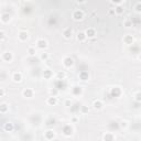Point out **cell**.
I'll use <instances>...</instances> for the list:
<instances>
[{
    "instance_id": "obj_31",
    "label": "cell",
    "mask_w": 141,
    "mask_h": 141,
    "mask_svg": "<svg viewBox=\"0 0 141 141\" xmlns=\"http://www.w3.org/2000/svg\"><path fill=\"white\" fill-rule=\"evenodd\" d=\"M111 1H112V2H116L117 5H121L122 2H125L126 0H111Z\"/></svg>"
},
{
    "instance_id": "obj_13",
    "label": "cell",
    "mask_w": 141,
    "mask_h": 141,
    "mask_svg": "<svg viewBox=\"0 0 141 141\" xmlns=\"http://www.w3.org/2000/svg\"><path fill=\"white\" fill-rule=\"evenodd\" d=\"M46 103L49 104V105H51V106L56 105V104H57V98H56V96H50V97L47 98Z\"/></svg>"
},
{
    "instance_id": "obj_11",
    "label": "cell",
    "mask_w": 141,
    "mask_h": 141,
    "mask_svg": "<svg viewBox=\"0 0 141 141\" xmlns=\"http://www.w3.org/2000/svg\"><path fill=\"white\" fill-rule=\"evenodd\" d=\"M85 34H86L87 38H95L96 31H95V29H93V28H89V29H87V30H86Z\"/></svg>"
},
{
    "instance_id": "obj_35",
    "label": "cell",
    "mask_w": 141,
    "mask_h": 141,
    "mask_svg": "<svg viewBox=\"0 0 141 141\" xmlns=\"http://www.w3.org/2000/svg\"><path fill=\"white\" fill-rule=\"evenodd\" d=\"M70 105H72V101H70V99H68V100H66V101H65V106H67V107H68V106H70Z\"/></svg>"
},
{
    "instance_id": "obj_29",
    "label": "cell",
    "mask_w": 141,
    "mask_h": 141,
    "mask_svg": "<svg viewBox=\"0 0 141 141\" xmlns=\"http://www.w3.org/2000/svg\"><path fill=\"white\" fill-rule=\"evenodd\" d=\"M119 127L120 128H127L128 127V121H126V120H122V121L119 123Z\"/></svg>"
},
{
    "instance_id": "obj_39",
    "label": "cell",
    "mask_w": 141,
    "mask_h": 141,
    "mask_svg": "<svg viewBox=\"0 0 141 141\" xmlns=\"http://www.w3.org/2000/svg\"><path fill=\"white\" fill-rule=\"evenodd\" d=\"M77 2H78V3H84L85 0H77Z\"/></svg>"
},
{
    "instance_id": "obj_36",
    "label": "cell",
    "mask_w": 141,
    "mask_h": 141,
    "mask_svg": "<svg viewBox=\"0 0 141 141\" xmlns=\"http://www.w3.org/2000/svg\"><path fill=\"white\" fill-rule=\"evenodd\" d=\"M64 73H59V77H62V78H64Z\"/></svg>"
},
{
    "instance_id": "obj_12",
    "label": "cell",
    "mask_w": 141,
    "mask_h": 141,
    "mask_svg": "<svg viewBox=\"0 0 141 141\" xmlns=\"http://www.w3.org/2000/svg\"><path fill=\"white\" fill-rule=\"evenodd\" d=\"M63 132H64V135H65V136H70V135L73 133V128L70 127V125L65 126V127L63 128Z\"/></svg>"
},
{
    "instance_id": "obj_17",
    "label": "cell",
    "mask_w": 141,
    "mask_h": 141,
    "mask_svg": "<svg viewBox=\"0 0 141 141\" xmlns=\"http://www.w3.org/2000/svg\"><path fill=\"white\" fill-rule=\"evenodd\" d=\"M13 123H11V122H7L5 125V130L7 132H11V131H13Z\"/></svg>"
},
{
    "instance_id": "obj_22",
    "label": "cell",
    "mask_w": 141,
    "mask_h": 141,
    "mask_svg": "<svg viewBox=\"0 0 141 141\" xmlns=\"http://www.w3.org/2000/svg\"><path fill=\"white\" fill-rule=\"evenodd\" d=\"M28 53H29L30 56H34V55L36 54V50H35V47H32V46H31V47L28 49Z\"/></svg>"
},
{
    "instance_id": "obj_21",
    "label": "cell",
    "mask_w": 141,
    "mask_h": 141,
    "mask_svg": "<svg viewBox=\"0 0 141 141\" xmlns=\"http://www.w3.org/2000/svg\"><path fill=\"white\" fill-rule=\"evenodd\" d=\"M8 105L7 104H1L0 105V112H2V114H5V112H7L8 111Z\"/></svg>"
},
{
    "instance_id": "obj_25",
    "label": "cell",
    "mask_w": 141,
    "mask_h": 141,
    "mask_svg": "<svg viewBox=\"0 0 141 141\" xmlns=\"http://www.w3.org/2000/svg\"><path fill=\"white\" fill-rule=\"evenodd\" d=\"M123 25L127 28L132 27V21H131V20H125V21H123Z\"/></svg>"
},
{
    "instance_id": "obj_18",
    "label": "cell",
    "mask_w": 141,
    "mask_h": 141,
    "mask_svg": "<svg viewBox=\"0 0 141 141\" xmlns=\"http://www.w3.org/2000/svg\"><path fill=\"white\" fill-rule=\"evenodd\" d=\"M1 21H2V23H9V21H10V16H9V13H3L2 16H1Z\"/></svg>"
},
{
    "instance_id": "obj_26",
    "label": "cell",
    "mask_w": 141,
    "mask_h": 141,
    "mask_svg": "<svg viewBox=\"0 0 141 141\" xmlns=\"http://www.w3.org/2000/svg\"><path fill=\"white\" fill-rule=\"evenodd\" d=\"M135 10H136L137 13H140V12H141V3H140V2H137V3H136Z\"/></svg>"
},
{
    "instance_id": "obj_16",
    "label": "cell",
    "mask_w": 141,
    "mask_h": 141,
    "mask_svg": "<svg viewBox=\"0 0 141 141\" xmlns=\"http://www.w3.org/2000/svg\"><path fill=\"white\" fill-rule=\"evenodd\" d=\"M55 137V133L53 130H47L45 132V139H47V140H51V139H53Z\"/></svg>"
},
{
    "instance_id": "obj_10",
    "label": "cell",
    "mask_w": 141,
    "mask_h": 141,
    "mask_svg": "<svg viewBox=\"0 0 141 141\" xmlns=\"http://www.w3.org/2000/svg\"><path fill=\"white\" fill-rule=\"evenodd\" d=\"M133 42H135V39L131 35H126L123 38V43L127 44V45H131V44H133Z\"/></svg>"
},
{
    "instance_id": "obj_2",
    "label": "cell",
    "mask_w": 141,
    "mask_h": 141,
    "mask_svg": "<svg viewBox=\"0 0 141 141\" xmlns=\"http://www.w3.org/2000/svg\"><path fill=\"white\" fill-rule=\"evenodd\" d=\"M63 65L65 66L66 68H70L72 66L74 65V60L72 59V57H70V56L65 57V59L63 60Z\"/></svg>"
},
{
    "instance_id": "obj_3",
    "label": "cell",
    "mask_w": 141,
    "mask_h": 141,
    "mask_svg": "<svg viewBox=\"0 0 141 141\" xmlns=\"http://www.w3.org/2000/svg\"><path fill=\"white\" fill-rule=\"evenodd\" d=\"M22 95L25 98H32L34 95V90L31 89V88H25L23 92H22Z\"/></svg>"
},
{
    "instance_id": "obj_4",
    "label": "cell",
    "mask_w": 141,
    "mask_h": 141,
    "mask_svg": "<svg viewBox=\"0 0 141 141\" xmlns=\"http://www.w3.org/2000/svg\"><path fill=\"white\" fill-rule=\"evenodd\" d=\"M72 35H73V30L70 29V28H66L63 30V36L66 39V40H70L72 38Z\"/></svg>"
},
{
    "instance_id": "obj_8",
    "label": "cell",
    "mask_w": 141,
    "mask_h": 141,
    "mask_svg": "<svg viewBox=\"0 0 141 141\" xmlns=\"http://www.w3.org/2000/svg\"><path fill=\"white\" fill-rule=\"evenodd\" d=\"M12 59H13V55H12L11 52H5L2 54V60L5 61V62H11Z\"/></svg>"
},
{
    "instance_id": "obj_9",
    "label": "cell",
    "mask_w": 141,
    "mask_h": 141,
    "mask_svg": "<svg viewBox=\"0 0 141 141\" xmlns=\"http://www.w3.org/2000/svg\"><path fill=\"white\" fill-rule=\"evenodd\" d=\"M12 81H13L14 83H20V82L22 81V74L20 73V72L13 73V75H12Z\"/></svg>"
},
{
    "instance_id": "obj_27",
    "label": "cell",
    "mask_w": 141,
    "mask_h": 141,
    "mask_svg": "<svg viewBox=\"0 0 141 141\" xmlns=\"http://www.w3.org/2000/svg\"><path fill=\"white\" fill-rule=\"evenodd\" d=\"M41 60L42 61H46L47 59H49V54L47 53H45V52H43V53H41Z\"/></svg>"
},
{
    "instance_id": "obj_33",
    "label": "cell",
    "mask_w": 141,
    "mask_h": 141,
    "mask_svg": "<svg viewBox=\"0 0 141 141\" xmlns=\"http://www.w3.org/2000/svg\"><path fill=\"white\" fill-rule=\"evenodd\" d=\"M50 94H51V96H56L57 95V92L54 89H51L50 90Z\"/></svg>"
},
{
    "instance_id": "obj_14",
    "label": "cell",
    "mask_w": 141,
    "mask_h": 141,
    "mask_svg": "<svg viewBox=\"0 0 141 141\" xmlns=\"http://www.w3.org/2000/svg\"><path fill=\"white\" fill-rule=\"evenodd\" d=\"M114 10H115V14H117V16H120V14L123 13L125 9H123V7H122L121 5H117V7L114 9Z\"/></svg>"
},
{
    "instance_id": "obj_34",
    "label": "cell",
    "mask_w": 141,
    "mask_h": 141,
    "mask_svg": "<svg viewBox=\"0 0 141 141\" xmlns=\"http://www.w3.org/2000/svg\"><path fill=\"white\" fill-rule=\"evenodd\" d=\"M5 89H3V88H0V97H2L3 95H5Z\"/></svg>"
},
{
    "instance_id": "obj_23",
    "label": "cell",
    "mask_w": 141,
    "mask_h": 141,
    "mask_svg": "<svg viewBox=\"0 0 141 141\" xmlns=\"http://www.w3.org/2000/svg\"><path fill=\"white\" fill-rule=\"evenodd\" d=\"M79 77H81L82 81H87V79H88V73H86V72H82V73L79 74Z\"/></svg>"
},
{
    "instance_id": "obj_15",
    "label": "cell",
    "mask_w": 141,
    "mask_h": 141,
    "mask_svg": "<svg viewBox=\"0 0 141 141\" xmlns=\"http://www.w3.org/2000/svg\"><path fill=\"white\" fill-rule=\"evenodd\" d=\"M76 38H77L78 41H81V42H84L87 39V36H86V34H85V32H78L77 35H76Z\"/></svg>"
},
{
    "instance_id": "obj_38",
    "label": "cell",
    "mask_w": 141,
    "mask_h": 141,
    "mask_svg": "<svg viewBox=\"0 0 141 141\" xmlns=\"http://www.w3.org/2000/svg\"><path fill=\"white\" fill-rule=\"evenodd\" d=\"M77 120H78V119H77V118H76V117H74L73 119H72V121H73V122H76V121H77Z\"/></svg>"
},
{
    "instance_id": "obj_7",
    "label": "cell",
    "mask_w": 141,
    "mask_h": 141,
    "mask_svg": "<svg viewBox=\"0 0 141 141\" xmlns=\"http://www.w3.org/2000/svg\"><path fill=\"white\" fill-rule=\"evenodd\" d=\"M18 38H19L20 41L24 42V41H27L28 39H29V33H28L27 31H20L19 35H18Z\"/></svg>"
},
{
    "instance_id": "obj_5",
    "label": "cell",
    "mask_w": 141,
    "mask_h": 141,
    "mask_svg": "<svg viewBox=\"0 0 141 141\" xmlns=\"http://www.w3.org/2000/svg\"><path fill=\"white\" fill-rule=\"evenodd\" d=\"M36 46L41 50H44L47 47V42H46V40H44V39H40V40H38V42H36Z\"/></svg>"
},
{
    "instance_id": "obj_20",
    "label": "cell",
    "mask_w": 141,
    "mask_h": 141,
    "mask_svg": "<svg viewBox=\"0 0 141 141\" xmlns=\"http://www.w3.org/2000/svg\"><path fill=\"white\" fill-rule=\"evenodd\" d=\"M103 139L104 140H106V141L107 140H115V136L111 132H108V133H106L105 136H104Z\"/></svg>"
},
{
    "instance_id": "obj_24",
    "label": "cell",
    "mask_w": 141,
    "mask_h": 141,
    "mask_svg": "<svg viewBox=\"0 0 141 141\" xmlns=\"http://www.w3.org/2000/svg\"><path fill=\"white\" fill-rule=\"evenodd\" d=\"M43 76L45 77V78H50V77L52 76L51 70H44V73H43Z\"/></svg>"
},
{
    "instance_id": "obj_28",
    "label": "cell",
    "mask_w": 141,
    "mask_h": 141,
    "mask_svg": "<svg viewBox=\"0 0 141 141\" xmlns=\"http://www.w3.org/2000/svg\"><path fill=\"white\" fill-rule=\"evenodd\" d=\"M73 93L75 95H78V94H82V87H75L73 89Z\"/></svg>"
},
{
    "instance_id": "obj_37",
    "label": "cell",
    "mask_w": 141,
    "mask_h": 141,
    "mask_svg": "<svg viewBox=\"0 0 141 141\" xmlns=\"http://www.w3.org/2000/svg\"><path fill=\"white\" fill-rule=\"evenodd\" d=\"M109 14H115V10H114V9L109 10Z\"/></svg>"
},
{
    "instance_id": "obj_6",
    "label": "cell",
    "mask_w": 141,
    "mask_h": 141,
    "mask_svg": "<svg viewBox=\"0 0 141 141\" xmlns=\"http://www.w3.org/2000/svg\"><path fill=\"white\" fill-rule=\"evenodd\" d=\"M110 95H111V97H119L121 95V89H120L119 87H114L110 90Z\"/></svg>"
},
{
    "instance_id": "obj_30",
    "label": "cell",
    "mask_w": 141,
    "mask_h": 141,
    "mask_svg": "<svg viewBox=\"0 0 141 141\" xmlns=\"http://www.w3.org/2000/svg\"><path fill=\"white\" fill-rule=\"evenodd\" d=\"M135 100H136L137 103H140V101H141L140 93H139V92H137V93H136V95H135Z\"/></svg>"
},
{
    "instance_id": "obj_19",
    "label": "cell",
    "mask_w": 141,
    "mask_h": 141,
    "mask_svg": "<svg viewBox=\"0 0 141 141\" xmlns=\"http://www.w3.org/2000/svg\"><path fill=\"white\" fill-rule=\"evenodd\" d=\"M93 106H94V108L97 109V110H99V109L103 108V103H101L100 100H95L94 101V104H93Z\"/></svg>"
},
{
    "instance_id": "obj_1",
    "label": "cell",
    "mask_w": 141,
    "mask_h": 141,
    "mask_svg": "<svg viewBox=\"0 0 141 141\" xmlns=\"http://www.w3.org/2000/svg\"><path fill=\"white\" fill-rule=\"evenodd\" d=\"M72 18H73L75 21H81V20L84 19V12H83L82 10H79V9H77V10H75L73 12Z\"/></svg>"
},
{
    "instance_id": "obj_32",
    "label": "cell",
    "mask_w": 141,
    "mask_h": 141,
    "mask_svg": "<svg viewBox=\"0 0 141 141\" xmlns=\"http://www.w3.org/2000/svg\"><path fill=\"white\" fill-rule=\"evenodd\" d=\"M5 38H6L5 32H3V31H0V41H2Z\"/></svg>"
}]
</instances>
